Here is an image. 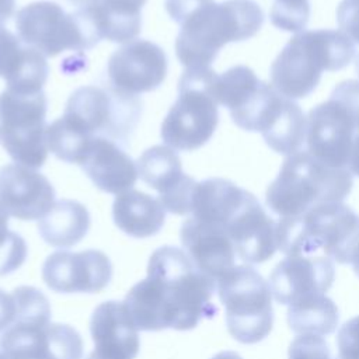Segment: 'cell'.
<instances>
[{"label": "cell", "mask_w": 359, "mask_h": 359, "mask_svg": "<svg viewBox=\"0 0 359 359\" xmlns=\"http://www.w3.org/2000/svg\"><path fill=\"white\" fill-rule=\"evenodd\" d=\"M215 289L216 280L184 250L164 245L150 255L147 276L130 287L123 304L140 331H187L215 313Z\"/></svg>", "instance_id": "obj_1"}, {"label": "cell", "mask_w": 359, "mask_h": 359, "mask_svg": "<svg viewBox=\"0 0 359 359\" xmlns=\"http://www.w3.org/2000/svg\"><path fill=\"white\" fill-rule=\"evenodd\" d=\"M165 10L180 25L175 53L185 69L210 67L226 43L254 36L264 22L254 0H165Z\"/></svg>", "instance_id": "obj_2"}, {"label": "cell", "mask_w": 359, "mask_h": 359, "mask_svg": "<svg viewBox=\"0 0 359 359\" xmlns=\"http://www.w3.org/2000/svg\"><path fill=\"white\" fill-rule=\"evenodd\" d=\"M355 57V43L337 29L296 34L271 66V84L286 98H304L320 83L321 73L348 66Z\"/></svg>", "instance_id": "obj_3"}, {"label": "cell", "mask_w": 359, "mask_h": 359, "mask_svg": "<svg viewBox=\"0 0 359 359\" xmlns=\"http://www.w3.org/2000/svg\"><path fill=\"white\" fill-rule=\"evenodd\" d=\"M352 172L332 168L300 150L285 158L266 189V205L280 219L297 217L311 208L342 202L352 189Z\"/></svg>", "instance_id": "obj_4"}, {"label": "cell", "mask_w": 359, "mask_h": 359, "mask_svg": "<svg viewBox=\"0 0 359 359\" xmlns=\"http://www.w3.org/2000/svg\"><path fill=\"white\" fill-rule=\"evenodd\" d=\"M358 248L359 215L342 202L321 203L302 216L278 222V250L286 257L321 250L339 264H351Z\"/></svg>", "instance_id": "obj_5"}, {"label": "cell", "mask_w": 359, "mask_h": 359, "mask_svg": "<svg viewBox=\"0 0 359 359\" xmlns=\"http://www.w3.org/2000/svg\"><path fill=\"white\" fill-rule=\"evenodd\" d=\"M217 74L212 67L185 69L178 81V97L161 123L165 146L192 151L202 147L219 123L213 84Z\"/></svg>", "instance_id": "obj_6"}, {"label": "cell", "mask_w": 359, "mask_h": 359, "mask_svg": "<svg viewBox=\"0 0 359 359\" xmlns=\"http://www.w3.org/2000/svg\"><path fill=\"white\" fill-rule=\"evenodd\" d=\"M226 309L227 330L241 344L262 341L272 330V292L269 283L250 265H234L216 280Z\"/></svg>", "instance_id": "obj_7"}, {"label": "cell", "mask_w": 359, "mask_h": 359, "mask_svg": "<svg viewBox=\"0 0 359 359\" xmlns=\"http://www.w3.org/2000/svg\"><path fill=\"white\" fill-rule=\"evenodd\" d=\"M140 101L114 87L83 86L66 102L63 121L88 139L98 136L126 142L140 116Z\"/></svg>", "instance_id": "obj_8"}, {"label": "cell", "mask_w": 359, "mask_h": 359, "mask_svg": "<svg viewBox=\"0 0 359 359\" xmlns=\"http://www.w3.org/2000/svg\"><path fill=\"white\" fill-rule=\"evenodd\" d=\"M15 28L25 45L48 57L65 50H87L100 42L83 10L67 14L55 1H34L20 8Z\"/></svg>", "instance_id": "obj_9"}, {"label": "cell", "mask_w": 359, "mask_h": 359, "mask_svg": "<svg viewBox=\"0 0 359 359\" xmlns=\"http://www.w3.org/2000/svg\"><path fill=\"white\" fill-rule=\"evenodd\" d=\"M46 107L43 91L0 94V140L8 156L21 165L41 168L48 157Z\"/></svg>", "instance_id": "obj_10"}, {"label": "cell", "mask_w": 359, "mask_h": 359, "mask_svg": "<svg viewBox=\"0 0 359 359\" xmlns=\"http://www.w3.org/2000/svg\"><path fill=\"white\" fill-rule=\"evenodd\" d=\"M359 126L351 111L334 97L310 109L306 128L307 151L332 168H348Z\"/></svg>", "instance_id": "obj_11"}, {"label": "cell", "mask_w": 359, "mask_h": 359, "mask_svg": "<svg viewBox=\"0 0 359 359\" xmlns=\"http://www.w3.org/2000/svg\"><path fill=\"white\" fill-rule=\"evenodd\" d=\"M108 80L115 90L136 95L160 87L167 76L165 52L154 42L135 39L108 59Z\"/></svg>", "instance_id": "obj_12"}, {"label": "cell", "mask_w": 359, "mask_h": 359, "mask_svg": "<svg viewBox=\"0 0 359 359\" xmlns=\"http://www.w3.org/2000/svg\"><path fill=\"white\" fill-rule=\"evenodd\" d=\"M112 278V264L100 250L56 251L42 265L46 286L59 293H97Z\"/></svg>", "instance_id": "obj_13"}, {"label": "cell", "mask_w": 359, "mask_h": 359, "mask_svg": "<svg viewBox=\"0 0 359 359\" xmlns=\"http://www.w3.org/2000/svg\"><path fill=\"white\" fill-rule=\"evenodd\" d=\"M143 182L158 192V201L165 212L189 215L196 181L184 174L181 158L168 146H151L144 150L136 163Z\"/></svg>", "instance_id": "obj_14"}, {"label": "cell", "mask_w": 359, "mask_h": 359, "mask_svg": "<svg viewBox=\"0 0 359 359\" xmlns=\"http://www.w3.org/2000/svg\"><path fill=\"white\" fill-rule=\"evenodd\" d=\"M334 276V265L325 255H289L273 268L269 286L278 303L292 306L303 299L324 294Z\"/></svg>", "instance_id": "obj_15"}, {"label": "cell", "mask_w": 359, "mask_h": 359, "mask_svg": "<svg viewBox=\"0 0 359 359\" xmlns=\"http://www.w3.org/2000/svg\"><path fill=\"white\" fill-rule=\"evenodd\" d=\"M0 202L20 220L42 219L55 205V188L34 168L6 164L0 168Z\"/></svg>", "instance_id": "obj_16"}, {"label": "cell", "mask_w": 359, "mask_h": 359, "mask_svg": "<svg viewBox=\"0 0 359 359\" xmlns=\"http://www.w3.org/2000/svg\"><path fill=\"white\" fill-rule=\"evenodd\" d=\"M236 255L247 264H261L278 250V222H275L250 192L245 202L226 223Z\"/></svg>", "instance_id": "obj_17"}, {"label": "cell", "mask_w": 359, "mask_h": 359, "mask_svg": "<svg viewBox=\"0 0 359 359\" xmlns=\"http://www.w3.org/2000/svg\"><path fill=\"white\" fill-rule=\"evenodd\" d=\"M123 302H104L93 313L90 332L94 351L87 359H135L140 341Z\"/></svg>", "instance_id": "obj_18"}, {"label": "cell", "mask_w": 359, "mask_h": 359, "mask_svg": "<svg viewBox=\"0 0 359 359\" xmlns=\"http://www.w3.org/2000/svg\"><path fill=\"white\" fill-rule=\"evenodd\" d=\"M180 237L184 251L192 262L215 280L234 266L237 255L223 227L191 216L184 220Z\"/></svg>", "instance_id": "obj_19"}, {"label": "cell", "mask_w": 359, "mask_h": 359, "mask_svg": "<svg viewBox=\"0 0 359 359\" xmlns=\"http://www.w3.org/2000/svg\"><path fill=\"white\" fill-rule=\"evenodd\" d=\"M80 167L98 189L115 195L132 189L139 175L135 161L104 136L91 140Z\"/></svg>", "instance_id": "obj_20"}, {"label": "cell", "mask_w": 359, "mask_h": 359, "mask_svg": "<svg viewBox=\"0 0 359 359\" xmlns=\"http://www.w3.org/2000/svg\"><path fill=\"white\" fill-rule=\"evenodd\" d=\"M49 67L45 56L0 27V77L17 93H38L46 83Z\"/></svg>", "instance_id": "obj_21"}, {"label": "cell", "mask_w": 359, "mask_h": 359, "mask_svg": "<svg viewBox=\"0 0 359 359\" xmlns=\"http://www.w3.org/2000/svg\"><path fill=\"white\" fill-rule=\"evenodd\" d=\"M257 125L265 143L276 153L290 156L302 150L306 142L307 118L297 102L273 93Z\"/></svg>", "instance_id": "obj_22"}, {"label": "cell", "mask_w": 359, "mask_h": 359, "mask_svg": "<svg viewBox=\"0 0 359 359\" xmlns=\"http://www.w3.org/2000/svg\"><path fill=\"white\" fill-rule=\"evenodd\" d=\"M112 217L118 229L135 238L157 234L165 222V209L151 195L129 189L116 195L112 205Z\"/></svg>", "instance_id": "obj_23"}, {"label": "cell", "mask_w": 359, "mask_h": 359, "mask_svg": "<svg viewBox=\"0 0 359 359\" xmlns=\"http://www.w3.org/2000/svg\"><path fill=\"white\" fill-rule=\"evenodd\" d=\"M147 0H98L87 13L100 39L128 43L142 27V7Z\"/></svg>", "instance_id": "obj_24"}, {"label": "cell", "mask_w": 359, "mask_h": 359, "mask_svg": "<svg viewBox=\"0 0 359 359\" xmlns=\"http://www.w3.org/2000/svg\"><path fill=\"white\" fill-rule=\"evenodd\" d=\"M87 208L73 199H60L38 222V231L52 247L69 248L80 243L90 229Z\"/></svg>", "instance_id": "obj_25"}, {"label": "cell", "mask_w": 359, "mask_h": 359, "mask_svg": "<svg viewBox=\"0 0 359 359\" xmlns=\"http://www.w3.org/2000/svg\"><path fill=\"white\" fill-rule=\"evenodd\" d=\"M49 325L14 323L0 337V352L7 359H59Z\"/></svg>", "instance_id": "obj_26"}, {"label": "cell", "mask_w": 359, "mask_h": 359, "mask_svg": "<svg viewBox=\"0 0 359 359\" xmlns=\"http://www.w3.org/2000/svg\"><path fill=\"white\" fill-rule=\"evenodd\" d=\"M287 324L299 335L324 337L338 325V309L325 294H317L289 306Z\"/></svg>", "instance_id": "obj_27"}, {"label": "cell", "mask_w": 359, "mask_h": 359, "mask_svg": "<svg viewBox=\"0 0 359 359\" xmlns=\"http://www.w3.org/2000/svg\"><path fill=\"white\" fill-rule=\"evenodd\" d=\"M261 80L250 67L243 65L233 66L217 74L213 84V95L217 104L233 112L245 104Z\"/></svg>", "instance_id": "obj_28"}, {"label": "cell", "mask_w": 359, "mask_h": 359, "mask_svg": "<svg viewBox=\"0 0 359 359\" xmlns=\"http://www.w3.org/2000/svg\"><path fill=\"white\" fill-rule=\"evenodd\" d=\"M11 294L17 307L14 323L36 325H48L50 323V304L41 290L32 286H18Z\"/></svg>", "instance_id": "obj_29"}, {"label": "cell", "mask_w": 359, "mask_h": 359, "mask_svg": "<svg viewBox=\"0 0 359 359\" xmlns=\"http://www.w3.org/2000/svg\"><path fill=\"white\" fill-rule=\"evenodd\" d=\"M269 17L279 29L303 32L310 17V3L309 0H275Z\"/></svg>", "instance_id": "obj_30"}, {"label": "cell", "mask_w": 359, "mask_h": 359, "mask_svg": "<svg viewBox=\"0 0 359 359\" xmlns=\"http://www.w3.org/2000/svg\"><path fill=\"white\" fill-rule=\"evenodd\" d=\"M27 244L24 238L10 231L6 243L0 247V276L8 275L18 269L27 258Z\"/></svg>", "instance_id": "obj_31"}, {"label": "cell", "mask_w": 359, "mask_h": 359, "mask_svg": "<svg viewBox=\"0 0 359 359\" xmlns=\"http://www.w3.org/2000/svg\"><path fill=\"white\" fill-rule=\"evenodd\" d=\"M289 359H334L323 337L300 335L289 346Z\"/></svg>", "instance_id": "obj_32"}, {"label": "cell", "mask_w": 359, "mask_h": 359, "mask_svg": "<svg viewBox=\"0 0 359 359\" xmlns=\"http://www.w3.org/2000/svg\"><path fill=\"white\" fill-rule=\"evenodd\" d=\"M338 359H359V316L346 321L337 337Z\"/></svg>", "instance_id": "obj_33"}, {"label": "cell", "mask_w": 359, "mask_h": 359, "mask_svg": "<svg viewBox=\"0 0 359 359\" xmlns=\"http://www.w3.org/2000/svg\"><path fill=\"white\" fill-rule=\"evenodd\" d=\"M337 22L339 31L359 45V0H342L337 8Z\"/></svg>", "instance_id": "obj_34"}, {"label": "cell", "mask_w": 359, "mask_h": 359, "mask_svg": "<svg viewBox=\"0 0 359 359\" xmlns=\"http://www.w3.org/2000/svg\"><path fill=\"white\" fill-rule=\"evenodd\" d=\"M330 97L341 101L355 116L359 126V80H345L339 83Z\"/></svg>", "instance_id": "obj_35"}, {"label": "cell", "mask_w": 359, "mask_h": 359, "mask_svg": "<svg viewBox=\"0 0 359 359\" xmlns=\"http://www.w3.org/2000/svg\"><path fill=\"white\" fill-rule=\"evenodd\" d=\"M15 300L11 293L0 289V332H4L15 320Z\"/></svg>", "instance_id": "obj_36"}, {"label": "cell", "mask_w": 359, "mask_h": 359, "mask_svg": "<svg viewBox=\"0 0 359 359\" xmlns=\"http://www.w3.org/2000/svg\"><path fill=\"white\" fill-rule=\"evenodd\" d=\"M348 170L359 177V133L355 135L353 143H352V150L348 161Z\"/></svg>", "instance_id": "obj_37"}, {"label": "cell", "mask_w": 359, "mask_h": 359, "mask_svg": "<svg viewBox=\"0 0 359 359\" xmlns=\"http://www.w3.org/2000/svg\"><path fill=\"white\" fill-rule=\"evenodd\" d=\"M8 213L6 210V208L3 206V203L0 202V247L6 243L10 230H8Z\"/></svg>", "instance_id": "obj_38"}, {"label": "cell", "mask_w": 359, "mask_h": 359, "mask_svg": "<svg viewBox=\"0 0 359 359\" xmlns=\"http://www.w3.org/2000/svg\"><path fill=\"white\" fill-rule=\"evenodd\" d=\"M14 6H15L14 0H0V27L13 15Z\"/></svg>", "instance_id": "obj_39"}, {"label": "cell", "mask_w": 359, "mask_h": 359, "mask_svg": "<svg viewBox=\"0 0 359 359\" xmlns=\"http://www.w3.org/2000/svg\"><path fill=\"white\" fill-rule=\"evenodd\" d=\"M212 359H243L238 353L233 352V351H224V352H220L217 355H215Z\"/></svg>", "instance_id": "obj_40"}, {"label": "cell", "mask_w": 359, "mask_h": 359, "mask_svg": "<svg viewBox=\"0 0 359 359\" xmlns=\"http://www.w3.org/2000/svg\"><path fill=\"white\" fill-rule=\"evenodd\" d=\"M67 1L77 6V8H87V7L94 6L98 0H67Z\"/></svg>", "instance_id": "obj_41"}, {"label": "cell", "mask_w": 359, "mask_h": 359, "mask_svg": "<svg viewBox=\"0 0 359 359\" xmlns=\"http://www.w3.org/2000/svg\"><path fill=\"white\" fill-rule=\"evenodd\" d=\"M351 264L353 265L355 273L359 276V248H358V251H356V254H355V257H353V259H352Z\"/></svg>", "instance_id": "obj_42"}, {"label": "cell", "mask_w": 359, "mask_h": 359, "mask_svg": "<svg viewBox=\"0 0 359 359\" xmlns=\"http://www.w3.org/2000/svg\"><path fill=\"white\" fill-rule=\"evenodd\" d=\"M355 69H356V73H358V76H359V55H358L356 59H355Z\"/></svg>", "instance_id": "obj_43"}, {"label": "cell", "mask_w": 359, "mask_h": 359, "mask_svg": "<svg viewBox=\"0 0 359 359\" xmlns=\"http://www.w3.org/2000/svg\"><path fill=\"white\" fill-rule=\"evenodd\" d=\"M0 359H7V358H6V356H4V355L0 352Z\"/></svg>", "instance_id": "obj_44"}]
</instances>
